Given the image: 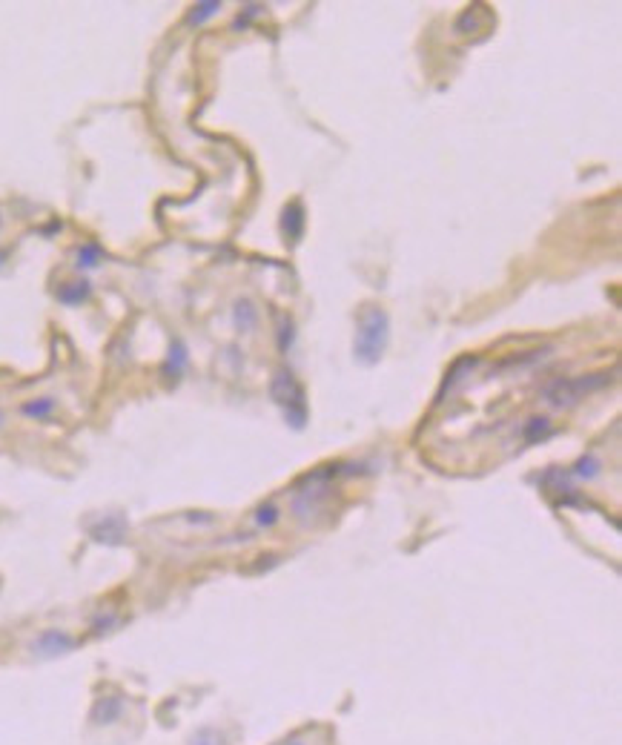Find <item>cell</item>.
I'll return each instance as SVG.
<instances>
[{"instance_id": "1", "label": "cell", "mask_w": 622, "mask_h": 745, "mask_svg": "<svg viewBox=\"0 0 622 745\" xmlns=\"http://www.w3.org/2000/svg\"><path fill=\"white\" fill-rule=\"evenodd\" d=\"M387 336H390V321L382 310H367L359 333H356V358L362 364H376L387 347Z\"/></svg>"}, {"instance_id": "2", "label": "cell", "mask_w": 622, "mask_h": 745, "mask_svg": "<svg viewBox=\"0 0 622 745\" xmlns=\"http://www.w3.org/2000/svg\"><path fill=\"white\" fill-rule=\"evenodd\" d=\"M270 393H272L275 402H279V404L284 407V416H287V421H290L296 430L304 427V419H307L304 390L296 385V379H293V372H290V370H279V372H275Z\"/></svg>"}, {"instance_id": "3", "label": "cell", "mask_w": 622, "mask_h": 745, "mask_svg": "<svg viewBox=\"0 0 622 745\" xmlns=\"http://www.w3.org/2000/svg\"><path fill=\"white\" fill-rule=\"evenodd\" d=\"M605 382H608V376H591V379H579V382H557V385H550V387L545 390V396L550 399V404L562 407V404H574L582 393L596 390V387H602Z\"/></svg>"}, {"instance_id": "4", "label": "cell", "mask_w": 622, "mask_h": 745, "mask_svg": "<svg viewBox=\"0 0 622 745\" xmlns=\"http://www.w3.org/2000/svg\"><path fill=\"white\" fill-rule=\"evenodd\" d=\"M72 648H75V639L69 634H63V631H46V634H40L35 639V651L40 656H60V653L72 651Z\"/></svg>"}, {"instance_id": "5", "label": "cell", "mask_w": 622, "mask_h": 745, "mask_svg": "<svg viewBox=\"0 0 622 745\" xmlns=\"http://www.w3.org/2000/svg\"><path fill=\"white\" fill-rule=\"evenodd\" d=\"M121 711H123V702H121L118 697H106V700H101V702L95 705L92 719L101 722V725H109V722H115V719L121 717Z\"/></svg>"}, {"instance_id": "6", "label": "cell", "mask_w": 622, "mask_h": 745, "mask_svg": "<svg viewBox=\"0 0 622 745\" xmlns=\"http://www.w3.org/2000/svg\"><path fill=\"white\" fill-rule=\"evenodd\" d=\"M301 227H304V209L301 204H293L284 209V230L290 238H299L301 236Z\"/></svg>"}, {"instance_id": "7", "label": "cell", "mask_w": 622, "mask_h": 745, "mask_svg": "<svg viewBox=\"0 0 622 745\" xmlns=\"http://www.w3.org/2000/svg\"><path fill=\"white\" fill-rule=\"evenodd\" d=\"M87 295H89V284H87V281H81V284H69V287H63V289L57 292V298H60L63 304H81Z\"/></svg>"}, {"instance_id": "8", "label": "cell", "mask_w": 622, "mask_h": 745, "mask_svg": "<svg viewBox=\"0 0 622 745\" xmlns=\"http://www.w3.org/2000/svg\"><path fill=\"white\" fill-rule=\"evenodd\" d=\"M52 410H55V402H52V399H38V402L23 404V416H29V419H46Z\"/></svg>"}, {"instance_id": "9", "label": "cell", "mask_w": 622, "mask_h": 745, "mask_svg": "<svg viewBox=\"0 0 622 745\" xmlns=\"http://www.w3.org/2000/svg\"><path fill=\"white\" fill-rule=\"evenodd\" d=\"M189 745H227V742H224V736L216 728H201V731H195Z\"/></svg>"}, {"instance_id": "10", "label": "cell", "mask_w": 622, "mask_h": 745, "mask_svg": "<svg viewBox=\"0 0 622 745\" xmlns=\"http://www.w3.org/2000/svg\"><path fill=\"white\" fill-rule=\"evenodd\" d=\"M218 9H221L218 0H210V4H198V6L192 9V15H189V23H192V26H195V23H204L206 18H213Z\"/></svg>"}, {"instance_id": "11", "label": "cell", "mask_w": 622, "mask_h": 745, "mask_svg": "<svg viewBox=\"0 0 622 745\" xmlns=\"http://www.w3.org/2000/svg\"><path fill=\"white\" fill-rule=\"evenodd\" d=\"M98 261H101V250L95 244H87V247L78 250V267L92 270V267H98Z\"/></svg>"}, {"instance_id": "12", "label": "cell", "mask_w": 622, "mask_h": 745, "mask_svg": "<svg viewBox=\"0 0 622 745\" xmlns=\"http://www.w3.org/2000/svg\"><path fill=\"white\" fill-rule=\"evenodd\" d=\"M235 324H238L241 330H247V327L255 324V310H252L250 302H241V304L235 307Z\"/></svg>"}, {"instance_id": "13", "label": "cell", "mask_w": 622, "mask_h": 745, "mask_svg": "<svg viewBox=\"0 0 622 745\" xmlns=\"http://www.w3.org/2000/svg\"><path fill=\"white\" fill-rule=\"evenodd\" d=\"M596 470H599V462H596L594 456H585V459H579V462H577V468H574V476H579V479H594V476H596Z\"/></svg>"}, {"instance_id": "14", "label": "cell", "mask_w": 622, "mask_h": 745, "mask_svg": "<svg viewBox=\"0 0 622 745\" xmlns=\"http://www.w3.org/2000/svg\"><path fill=\"white\" fill-rule=\"evenodd\" d=\"M187 364V350H184V344H172V350H170V361H167V370L170 372H178L181 367Z\"/></svg>"}, {"instance_id": "15", "label": "cell", "mask_w": 622, "mask_h": 745, "mask_svg": "<svg viewBox=\"0 0 622 745\" xmlns=\"http://www.w3.org/2000/svg\"><path fill=\"white\" fill-rule=\"evenodd\" d=\"M548 419H531L528 421V427H525V438L528 441H536V438H542V436H548Z\"/></svg>"}, {"instance_id": "16", "label": "cell", "mask_w": 622, "mask_h": 745, "mask_svg": "<svg viewBox=\"0 0 622 745\" xmlns=\"http://www.w3.org/2000/svg\"><path fill=\"white\" fill-rule=\"evenodd\" d=\"M290 344H293V321L287 319V321H282V338H279V347L287 350Z\"/></svg>"}, {"instance_id": "17", "label": "cell", "mask_w": 622, "mask_h": 745, "mask_svg": "<svg viewBox=\"0 0 622 745\" xmlns=\"http://www.w3.org/2000/svg\"><path fill=\"white\" fill-rule=\"evenodd\" d=\"M275 516H279V510H275L272 504L261 507V510H258V525H272V522H275Z\"/></svg>"}, {"instance_id": "18", "label": "cell", "mask_w": 622, "mask_h": 745, "mask_svg": "<svg viewBox=\"0 0 622 745\" xmlns=\"http://www.w3.org/2000/svg\"><path fill=\"white\" fill-rule=\"evenodd\" d=\"M282 745H304L301 739H287V742H282Z\"/></svg>"}]
</instances>
